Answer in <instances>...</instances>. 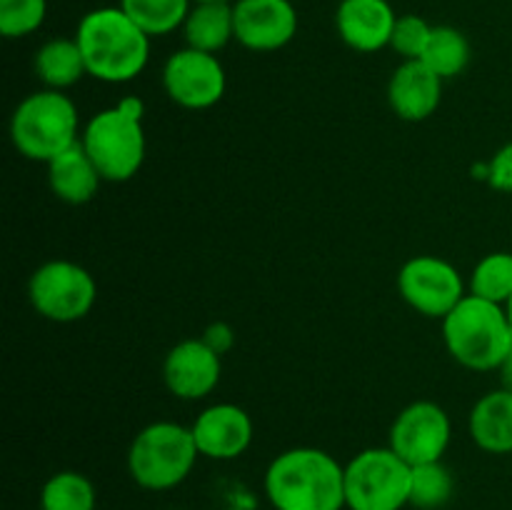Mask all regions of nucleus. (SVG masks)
Returning <instances> with one entry per match:
<instances>
[{
  "label": "nucleus",
  "instance_id": "f257e3e1",
  "mask_svg": "<svg viewBox=\"0 0 512 510\" xmlns=\"http://www.w3.org/2000/svg\"><path fill=\"white\" fill-rule=\"evenodd\" d=\"M263 488L275 510H345V465L328 450L290 448L270 460Z\"/></svg>",
  "mask_w": 512,
  "mask_h": 510
},
{
  "label": "nucleus",
  "instance_id": "f03ea898",
  "mask_svg": "<svg viewBox=\"0 0 512 510\" xmlns=\"http://www.w3.org/2000/svg\"><path fill=\"white\" fill-rule=\"evenodd\" d=\"M75 40L90 78L123 85L138 78L150 60V35L120 5H103L80 18Z\"/></svg>",
  "mask_w": 512,
  "mask_h": 510
},
{
  "label": "nucleus",
  "instance_id": "7ed1b4c3",
  "mask_svg": "<svg viewBox=\"0 0 512 510\" xmlns=\"http://www.w3.org/2000/svg\"><path fill=\"white\" fill-rule=\"evenodd\" d=\"M143 115V100L128 95L110 108L95 113L83 125L80 145L90 155L105 183H125L143 168L145 150H148Z\"/></svg>",
  "mask_w": 512,
  "mask_h": 510
},
{
  "label": "nucleus",
  "instance_id": "20e7f679",
  "mask_svg": "<svg viewBox=\"0 0 512 510\" xmlns=\"http://www.w3.org/2000/svg\"><path fill=\"white\" fill-rule=\"evenodd\" d=\"M440 325L450 358L468 370H498L510 350L512 323L505 305L468 293Z\"/></svg>",
  "mask_w": 512,
  "mask_h": 510
},
{
  "label": "nucleus",
  "instance_id": "39448f33",
  "mask_svg": "<svg viewBox=\"0 0 512 510\" xmlns=\"http://www.w3.org/2000/svg\"><path fill=\"white\" fill-rule=\"evenodd\" d=\"M80 115L63 90H35L25 95L10 118V140L23 158L45 163L80 143Z\"/></svg>",
  "mask_w": 512,
  "mask_h": 510
},
{
  "label": "nucleus",
  "instance_id": "423d86ee",
  "mask_svg": "<svg viewBox=\"0 0 512 510\" xmlns=\"http://www.w3.org/2000/svg\"><path fill=\"white\" fill-rule=\"evenodd\" d=\"M198 458L190 425L155 420L135 433L128 448V473L143 490L163 493L185 483Z\"/></svg>",
  "mask_w": 512,
  "mask_h": 510
},
{
  "label": "nucleus",
  "instance_id": "0eeeda50",
  "mask_svg": "<svg viewBox=\"0 0 512 510\" xmlns=\"http://www.w3.org/2000/svg\"><path fill=\"white\" fill-rule=\"evenodd\" d=\"M413 465L390 445L365 448L345 463V508L403 510L410 505Z\"/></svg>",
  "mask_w": 512,
  "mask_h": 510
},
{
  "label": "nucleus",
  "instance_id": "6e6552de",
  "mask_svg": "<svg viewBox=\"0 0 512 510\" xmlns=\"http://www.w3.org/2000/svg\"><path fill=\"white\" fill-rule=\"evenodd\" d=\"M28 300L50 323H78L98 300V283L88 268L73 260H48L28 280Z\"/></svg>",
  "mask_w": 512,
  "mask_h": 510
},
{
  "label": "nucleus",
  "instance_id": "1a4fd4ad",
  "mask_svg": "<svg viewBox=\"0 0 512 510\" xmlns=\"http://www.w3.org/2000/svg\"><path fill=\"white\" fill-rule=\"evenodd\" d=\"M400 298L425 318L443 320L468 295L460 270L438 255H415L398 270Z\"/></svg>",
  "mask_w": 512,
  "mask_h": 510
},
{
  "label": "nucleus",
  "instance_id": "9d476101",
  "mask_svg": "<svg viewBox=\"0 0 512 510\" xmlns=\"http://www.w3.org/2000/svg\"><path fill=\"white\" fill-rule=\"evenodd\" d=\"M165 95L185 110H208L223 100L228 75L218 55L180 48L163 65Z\"/></svg>",
  "mask_w": 512,
  "mask_h": 510
},
{
  "label": "nucleus",
  "instance_id": "9b49d317",
  "mask_svg": "<svg viewBox=\"0 0 512 510\" xmlns=\"http://www.w3.org/2000/svg\"><path fill=\"white\" fill-rule=\"evenodd\" d=\"M453 438V423L443 405L433 400H415L395 415L388 445L408 465H425L443 460Z\"/></svg>",
  "mask_w": 512,
  "mask_h": 510
},
{
  "label": "nucleus",
  "instance_id": "f8f14e48",
  "mask_svg": "<svg viewBox=\"0 0 512 510\" xmlns=\"http://www.w3.org/2000/svg\"><path fill=\"white\" fill-rule=\"evenodd\" d=\"M235 40L253 53H273L298 35V10L290 0H235Z\"/></svg>",
  "mask_w": 512,
  "mask_h": 510
},
{
  "label": "nucleus",
  "instance_id": "ddd939ff",
  "mask_svg": "<svg viewBox=\"0 0 512 510\" xmlns=\"http://www.w3.org/2000/svg\"><path fill=\"white\" fill-rule=\"evenodd\" d=\"M223 375V355L203 338L180 340L163 360V383L175 398L203 400L218 388Z\"/></svg>",
  "mask_w": 512,
  "mask_h": 510
},
{
  "label": "nucleus",
  "instance_id": "4468645a",
  "mask_svg": "<svg viewBox=\"0 0 512 510\" xmlns=\"http://www.w3.org/2000/svg\"><path fill=\"white\" fill-rule=\"evenodd\" d=\"M193 430L200 458L235 460L253 443V418L245 408L235 403H215L200 410Z\"/></svg>",
  "mask_w": 512,
  "mask_h": 510
},
{
  "label": "nucleus",
  "instance_id": "2eb2a0df",
  "mask_svg": "<svg viewBox=\"0 0 512 510\" xmlns=\"http://www.w3.org/2000/svg\"><path fill=\"white\" fill-rule=\"evenodd\" d=\"M398 13L388 0H340L335 30L355 53H378L390 48Z\"/></svg>",
  "mask_w": 512,
  "mask_h": 510
},
{
  "label": "nucleus",
  "instance_id": "dca6fc26",
  "mask_svg": "<svg viewBox=\"0 0 512 510\" xmlns=\"http://www.w3.org/2000/svg\"><path fill=\"white\" fill-rule=\"evenodd\" d=\"M443 83L435 70H430L423 60H403L393 70L388 83V103L390 110L400 120L408 123H423L443 100Z\"/></svg>",
  "mask_w": 512,
  "mask_h": 510
},
{
  "label": "nucleus",
  "instance_id": "f3484780",
  "mask_svg": "<svg viewBox=\"0 0 512 510\" xmlns=\"http://www.w3.org/2000/svg\"><path fill=\"white\" fill-rule=\"evenodd\" d=\"M468 433L490 455L512 453V390L495 388L473 405Z\"/></svg>",
  "mask_w": 512,
  "mask_h": 510
},
{
  "label": "nucleus",
  "instance_id": "a211bd4d",
  "mask_svg": "<svg viewBox=\"0 0 512 510\" xmlns=\"http://www.w3.org/2000/svg\"><path fill=\"white\" fill-rule=\"evenodd\" d=\"M105 183L83 145H73L48 163V185L60 203L85 205L98 195Z\"/></svg>",
  "mask_w": 512,
  "mask_h": 510
},
{
  "label": "nucleus",
  "instance_id": "6ab92c4d",
  "mask_svg": "<svg viewBox=\"0 0 512 510\" xmlns=\"http://www.w3.org/2000/svg\"><path fill=\"white\" fill-rule=\"evenodd\" d=\"M33 70L40 83L50 90H68L78 85L88 75L85 58L80 53L78 40L73 38H50L35 50Z\"/></svg>",
  "mask_w": 512,
  "mask_h": 510
},
{
  "label": "nucleus",
  "instance_id": "aec40b11",
  "mask_svg": "<svg viewBox=\"0 0 512 510\" xmlns=\"http://www.w3.org/2000/svg\"><path fill=\"white\" fill-rule=\"evenodd\" d=\"M180 30L188 48L218 55L235 40L233 3H193Z\"/></svg>",
  "mask_w": 512,
  "mask_h": 510
},
{
  "label": "nucleus",
  "instance_id": "412c9836",
  "mask_svg": "<svg viewBox=\"0 0 512 510\" xmlns=\"http://www.w3.org/2000/svg\"><path fill=\"white\" fill-rule=\"evenodd\" d=\"M95 503L93 480L78 470L53 473L40 488V510H95Z\"/></svg>",
  "mask_w": 512,
  "mask_h": 510
},
{
  "label": "nucleus",
  "instance_id": "4be33fe9",
  "mask_svg": "<svg viewBox=\"0 0 512 510\" xmlns=\"http://www.w3.org/2000/svg\"><path fill=\"white\" fill-rule=\"evenodd\" d=\"M470 55H473V50H470L465 33H460L453 25H433V35H430L428 48H425L423 63L443 80H450L458 78L468 68Z\"/></svg>",
  "mask_w": 512,
  "mask_h": 510
},
{
  "label": "nucleus",
  "instance_id": "5701e85b",
  "mask_svg": "<svg viewBox=\"0 0 512 510\" xmlns=\"http://www.w3.org/2000/svg\"><path fill=\"white\" fill-rule=\"evenodd\" d=\"M118 5L150 38H158L183 28L193 0H120Z\"/></svg>",
  "mask_w": 512,
  "mask_h": 510
},
{
  "label": "nucleus",
  "instance_id": "b1692460",
  "mask_svg": "<svg viewBox=\"0 0 512 510\" xmlns=\"http://www.w3.org/2000/svg\"><path fill=\"white\" fill-rule=\"evenodd\" d=\"M468 293L490 303L508 305L512 298V253L498 250L480 258L470 273Z\"/></svg>",
  "mask_w": 512,
  "mask_h": 510
},
{
  "label": "nucleus",
  "instance_id": "393cba45",
  "mask_svg": "<svg viewBox=\"0 0 512 510\" xmlns=\"http://www.w3.org/2000/svg\"><path fill=\"white\" fill-rule=\"evenodd\" d=\"M453 493V473L445 468L443 460H438V463L415 465L413 480H410V505H413V508L440 510L450 503Z\"/></svg>",
  "mask_w": 512,
  "mask_h": 510
},
{
  "label": "nucleus",
  "instance_id": "a878e982",
  "mask_svg": "<svg viewBox=\"0 0 512 510\" xmlns=\"http://www.w3.org/2000/svg\"><path fill=\"white\" fill-rule=\"evenodd\" d=\"M48 18V0H0V35L28 38Z\"/></svg>",
  "mask_w": 512,
  "mask_h": 510
},
{
  "label": "nucleus",
  "instance_id": "bb28decb",
  "mask_svg": "<svg viewBox=\"0 0 512 510\" xmlns=\"http://www.w3.org/2000/svg\"><path fill=\"white\" fill-rule=\"evenodd\" d=\"M433 35V25L420 15L408 13L398 15L393 28V38H390V48L400 55L403 60H423L425 48Z\"/></svg>",
  "mask_w": 512,
  "mask_h": 510
},
{
  "label": "nucleus",
  "instance_id": "cd10ccee",
  "mask_svg": "<svg viewBox=\"0 0 512 510\" xmlns=\"http://www.w3.org/2000/svg\"><path fill=\"white\" fill-rule=\"evenodd\" d=\"M488 185L500 193H512V140L488 160Z\"/></svg>",
  "mask_w": 512,
  "mask_h": 510
},
{
  "label": "nucleus",
  "instance_id": "c85d7f7f",
  "mask_svg": "<svg viewBox=\"0 0 512 510\" xmlns=\"http://www.w3.org/2000/svg\"><path fill=\"white\" fill-rule=\"evenodd\" d=\"M200 338L205 340V343L210 345V348L215 350L218 355H225L230 348H233L235 343V335H233V328H230L228 323H213L205 328V333L200 335Z\"/></svg>",
  "mask_w": 512,
  "mask_h": 510
},
{
  "label": "nucleus",
  "instance_id": "c756f323",
  "mask_svg": "<svg viewBox=\"0 0 512 510\" xmlns=\"http://www.w3.org/2000/svg\"><path fill=\"white\" fill-rule=\"evenodd\" d=\"M498 373H500V388L512 390V343H510L508 355H505L503 363H500Z\"/></svg>",
  "mask_w": 512,
  "mask_h": 510
},
{
  "label": "nucleus",
  "instance_id": "7c9ffc66",
  "mask_svg": "<svg viewBox=\"0 0 512 510\" xmlns=\"http://www.w3.org/2000/svg\"><path fill=\"white\" fill-rule=\"evenodd\" d=\"M193 3H235V0H193Z\"/></svg>",
  "mask_w": 512,
  "mask_h": 510
},
{
  "label": "nucleus",
  "instance_id": "2f4dec72",
  "mask_svg": "<svg viewBox=\"0 0 512 510\" xmlns=\"http://www.w3.org/2000/svg\"><path fill=\"white\" fill-rule=\"evenodd\" d=\"M505 310H508V315H510V323H512V298H510V303L505 305Z\"/></svg>",
  "mask_w": 512,
  "mask_h": 510
},
{
  "label": "nucleus",
  "instance_id": "473e14b6",
  "mask_svg": "<svg viewBox=\"0 0 512 510\" xmlns=\"http://www.w3.org/2000/svg\"><path fill=\"white\" fill-rule=\"evenodd\" d=\"M175 510H180V508H175Z\"/></svg>",
  "mask_w": 512,
  "mask_h": 510
}]
</instances>
